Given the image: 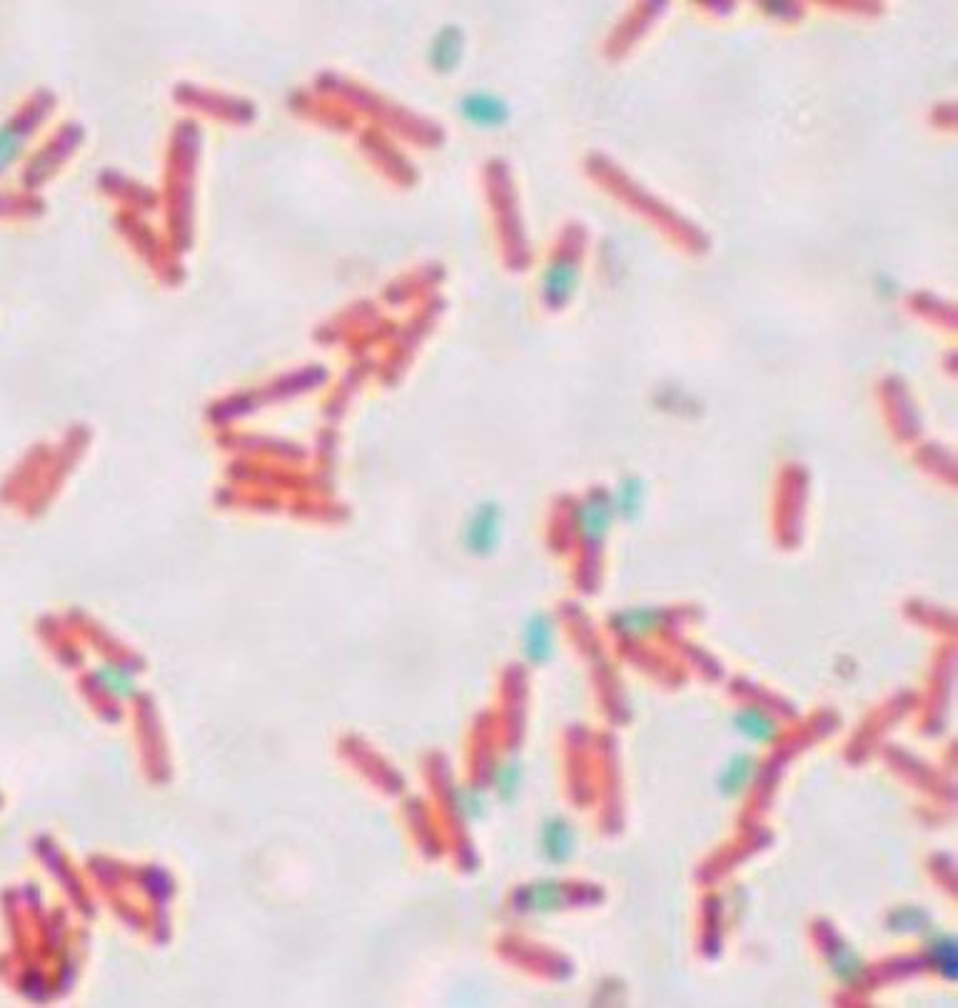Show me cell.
I'll return each instance as SVG.
<instances>
[{
	"label": "cell",
	"instance_id": "19",
	"mask_svg": "<svg viewBox=\"0 0 958 1008\" xmlns=\"http://www.w3.org/2000/svg\"><path fill=\"white\" fill-rule=\"evenodd\" d=\"M909 916H911V919H906L904 909L896 911V919L901 921V924H894L896 929H901V931H919L921 929V911L911 909V906H909Z\"/></svg>",
	"mask_w": 958,
	"mask_h": 1008
},
{
	"label": "cell",
	"instance_id": "4",
	"mask_svg": "<svg viewBox=\"0 0 958 1008\" xmlns=\"http://www.w3.org/2000/svg\"><path fill=\"white\" fill-rule=\"evenodd\" d=\"M522 649L527 662L534 664V667L547 664L554 657V652H557V629H554V622L544 612L532 614L527 619V624H524Z\"/></svg>",
	"mask_w": 958,
	"mask_h": 1008
},
{
	"label": "cell",
	"instance_id": "3",
	"mask_svg": "<svg viewBox=\"0 0 958 1008\" xmlns=\"http://www.w3.org/2000/svg\"><path fill=\"white\" fill-rule=\"evenodd\" d=\"M614 519V504L612 497L604 492H594L587 500L579 504L577 509V529L589 544H602L607 537L609 527Z\"/></svg>",
	"mask_w": 958,
	"mask_h": 1008
},
{
	"label": "cell",
	"instance_id": "14",
	"mask_svg": "<svg viewBox=\"0 0 958 1008\" xmlns=\"http://www.w3.org/2000/svg\"><path fill=\"white\" fill-rule=\"evenodd\" d=\"M462 53V38L457 30L447 28L437 35L435 45H432V65L437 70H452L460 60Z\"/></svg>",
	"mask_w": 958,
	"mask_h": 1008
},
{
	"label": "cell",
	"instance_id": "5",
	"mask_svg": "<svg viewBox=\"0 0 958 1008\" xmlns=\"http://www.w3.org/2000/svg\"><path fill=\"white\" fill-rule=\"evenodd\" d=\"M93 682L105 697L115 699V702H130L140 692L138 677H135L133 669L123 662H113V659H103L100 664H95Z\"/></svg>",
	"mask_w": 958,
	"mask_h": 1008
},
{
	"label": "cell",
	"instance_id": "17",
	"mask_svg": "<svg viewBox=\"0 0 958 1008\" xmlns=\"http://www.w3.org/2000/svg\"><path fill=\"white\" fill-rule=\"evenodd\" d=\"M455 801H457V814H460L462 819L477 821L484 819V814H487V799H484V794L479 789H460L455 794Z\"/></svg>",
	"mask_w": 958,
	"mask_h": 1008
},
{
	"label": "cell",
	"instance_id": "15",
	"mask_svg": "<svg viewBox=\"0 0 958 1008\" xmlns=\"http://www.w3.org/2000/svg\"><path fill=\"white\" fill-rule=\"evenodd\" d=\"M829 964H831V969H834L836 979L846 981V984L861 979V974H864V966H861L859 954H856L854 949H849L846 944H841V941L839 944L831 946Z\"/></svg>",
	"mask_w": 958,
	"mask_h": 1008
},
{
	"label": "cell",
	"instance_id": "6",
	"mask_svg": "<svg viewBox=\"0 0 958 1008\" xmlns=\"http://www.w3.org/2000/svg\"><path fill=\"white\" fill-rule=\"evenodd\" d=\"M667 624V612L657 607H629L612 619V627L622 637L639 639L659 632Z\"/></svg>",
	"mask_w": 958,
	"mask_h": 1008
},
{
	"label": "cell",
	"instance_id": "18",
	"mask_svg": "<svg viewBox=\"0 0 958 1008\" xmlns=\"http://www.w3.org/2000/svg\"><path fill=\"white\" fill-rule=\"evenodd\" d=\"M15 150H18V138H15L13 130H3L0 133V168L13 158Z\"/></svg>",
	"mask_w": 958,
	"mask_h": 1008
},
{
	"label": "cell",
	"instance_id": "16",
	"mask_svg": "<svg viewBox=\"0 0 958 1008\" xmlns=\"http://www.w3.org/2000/svg\"><path fill=\"white\" fill-rule=\"evenodd\" d=\"M642 502H644V487H642V482L627 480L622 487H619L617 495L612 497L614 514H619V517H624V519L637 517L639 507H642Z\"/></svg>",
	"mask_w": 958,
	"mask_h": 1008
},
{
	"label": "cell",
	"instance_id": "9",
	"mask_svg": "<svg viewBox=\"0 0 958 1008\" xmlns=\"http://www.w3.org/2000/svg\"><path fill=\"white\" fill-rule=\"evenodd\" d=\"M539 841H542V854L549 864H567L574 856V829L569 821L559 816L544 821Z\"/></svg>",
	"mask_w": 958,
	"mask_h": 1008
},
{
	"label": "cell",
	"instance_id": "13",
	"mask_svg": "<svg viewBox=\"0 0 958 1008\" xmlns=\"http://www.w3.org/2000/svg\"><path fill=\"white\" fill-rule=\"evenodd\" d=\"M929 961L934 969L939 971L944 979L954 981L958 974V956H956V941L951 936H936L929 941Z\"/></svg>",
	"mask_w": 958,
	"mask_h": 1008
},
{
	"label": "cell",
	"instance_id": "7",
	"mask_svg": "<svg viewBox=\"0 0 958 1008\" xmlns=\"http://www.w3.org/2000/svg\"><path fill=\"white\" fill-rule=\"evenodd\" d=\"M734 729L751 744H771L779 737V722L761 707H741L734 714Z\"/></svg>",
	"mask_w": 958,
	"mask_h": 1008
},
{
	"label": "cell",
	"instance_id": "11",
	"mask_svg": "<svg viewBox=\"0 0 958 1008\" xmlns=\"http://www.w3.org/2000/svg\"><path fill=\"white\" fill-rule=\"evenodd\" d=\"M489 784H492L499 799L512 801L519 794V786H522V761L499 759L489 771Z\"/></svg>",
	"mask_w": 958,
	"mask_h": 1008
},
{
	"label": "cell",
	"instance_id": "2",
	"mask_svg": "<svg viewBox=\"0 0 958 1008\" xmlns=\"http://www.w3.org/2000/svg\"><path fill=\"white\" fill-rule=\"evenodd\" d=\"M577 277H579L577 257L572 255L554 257L542 277V300L547 302V307L557 310V307L567 305V302L572 300L574 290H577Z\"/></svg>",
	"mask_w": 958,
	"mask_h": 1008
},
{
	"label": "cell",
	"instance_id": "12",
	"mask_svg": "<svg viewBox=\"0 0 958 1008\" xmlns=\"http://www.w3.org/2000/svg\"><path fill=\"white\" fill-rule=\"evenodd\" d=\"M462 110H465L467 118L475 125H484V128H492V125H499L504 120V105L499 103L497 98H489V95H470V98L462 103Z\"/></svg>",
	"mask_w": 958,
	"mask_h": 1008
},
{
	"label": "cell",
	"instance_id": "8",
	"mask_svg": "<svg viewBox=\"0 0 958 1008\" xmlns=\"http://www.w3.org/2000/svg\"><path fill=\"white\" fill-rule=\"evenodd\" d=\"M567 904V889L559 881H537L517 894V909L527 914H549Z\"/></svg>",
	"mask_w": 958,
	"mask_h": 1008
},
{
	"label": "cell",
	"instance_id": "1",
	"mask_svg": "<svg viewBox=\"0 0 958 1008\" xmlns=\"http://www.w3.org/2000/svg\"><path fill=\"white\" fill-rule=\"evenodd\" d=\"M499 539H502V509L494 502L477 504L462 527V547L472 557L484 559L497 552Z\"/></svg>",
	"mask_w": 958,
	"mask_h": 1008
},
{
	"label": "cell",
	"instance_id": "10",
	"mask_svg": "<svg viewBox=\"0 0 958 1008\" xmlns=\"http://www.w3.org/2000/svg\"><path fill=\"white\" fill-rule=\"evenodd\" d=\"M756 776V759L751 754H734L726 759L719 774V791L726 799H736L751 786Z\"/></svg>",
	"mask_w": 958,
	"mask_h": 1008
}]
</instances>
